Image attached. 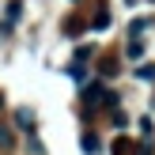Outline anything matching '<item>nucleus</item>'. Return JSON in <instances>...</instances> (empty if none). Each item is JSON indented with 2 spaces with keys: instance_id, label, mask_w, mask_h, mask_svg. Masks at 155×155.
Returning a JSON list of instances; mask_svg holds the SVG:
<instances>
[{
  "instance_id": "1",
  "label": "nucleus",
  "mask_w": 155,
  "mask_h": 155,
  "mask_svg": "<svg viewBox=\"0 0 155 155\" xmlns=\"http://www.w3.org/2000/svg\"><path fill=\"white\" fill-rule=\"evenodd\" d=\"M15 148V136H12V129L8 125H0V151H12Z\"/></svg>"
},
{
  "instance_id": "2",
  "label": "nucleus",
  "mask_w": 155,
  "mask_h": 155,
  "mask_svg": "<svg viewBox=\"0 0 155 155\" xmlns=\"http://www.w3.org/2000/svg\"><path fill=\"white\" fill-rule=\"evenodd\" d=\"M68 76H72L76 83H83V80H87V68H83L80 61H72V64H68Z\"/></svg>"
},
{
  "instance_id": "3",
  "label": "nucleus",
  "mask_w": 155,
  "mask_h": 155,
  "mask_svg": "<svg viewBox=\"0 0 155 155\" xmlns=\"http://www.w3.org/2000/svg\"><path fill=\"white\" fill-rule=\"evenodd\" d=\"M4 12H8V23H19V15H23V0H12Z\"/></svg>"
},
{
  "instance_id": "4",
  "label": "nucleus",
  "mask_w": 155,
  "mask_h": 155,
  "mask_svg": "<svg viewBox=\"0 0 155 155\" xmlns=\"http://www.w3.org/2000/svg\"><path fill=\"white\" fill-rule=\"evenodd\" d=\"M125 53H129V57H144V42H140L136 34H133V42L125 45Z\"/></svg>"
},
{
  "instance_id": "5",
  "label": "nucleus",
  "mask_w": 155,
  "mask_h": 155,
  "mask_svg": "<svg viewBox=\"0 0 155 155\" xmlns=\"http://www.w3.org/2000/svg\"><path fill=\"white\" fill-rule=\"evenodd\" d=\"M91 27H95V30H102V27H110V12H106V8H102V12H98L95 19H91Z\"/></svg>"
},
{
  "instance_id": "6",
  "label": "nucleus",
  "mask_w": 155,
  "mask_h": 155,
  "mask_svg": "<svg viewBox=\"0 0 155 155\" xmlns=\"http://www.w3.org/2000/svg\"><path fill=\"white\" fill-rule=\"evenodd\" d=\"M19 125L27 129V133H34V114H30V110H19Z\"/></svg>"
},
{
  "instance_id": "7",
  "label": "nucleus",
  "mask_w": 155,
  "mask_h": 155,
  "mask_svg": "<svg viewBox=\"0 0 155 155\" xmlns=\"http://www.w3.org/2000/svg\"><path fill=\"white\" fill-rule=\"evenodd\" d=\"M83 151H87V155H95V151H98V136H91V133L83 136Z\"/></svg>"
},
{
  "instance_id": "8",
  "label": "nucleus",
  "mask_w": 155,
  "mask_h": 155,
  "mask_svg": "<svg viewBox=\"0 0 155 155\" xmlns=\"http://www.w3.org/2000/svg\"><path fill=\"white\" fill-rule=\"evenodd\" d=\"M136 76H140V80H155V64H140Z\"/></svg>"
},
{
  "instance_id": "9",
  "label": "nucleus",
  "mask_w": 155,
  "mask_h": 155,
  "mask_svg": "<svg viewBox=\"0 0 155 155\" xmlns=\"http://www.w3.org/2000/svg\"><path fill=\"white\" fill-rule=\"evenodd\" d=\"M0 106H4V95H0Z\"/></svg>"
},
{
  "instance_id": "10",
  "label": "nucleus",
  "mask_w": 155,
  "mask_h": 155,
  "mask_svg": "<svg viewBox=\"0 0 155 155\" xmlns=\"http://www.w3.org/2000/svg\"><path fill=\"white\" fill-rule=\"evenodd\" d=\"M129 4H133V0H129Z\"/></svg>"
},
{
  "instance_id": "11",
  "label": "nucleus",
  "mask_w": 155,
  "mask_h": 155,
  "mask_svg": "<svg viewBox=\"0 0 155 155\" xmlns=\"http://www.w3.org/2000/svg\"><path fill=\"white\" fill-rule=\"evenodd\" d=\"M151 4H155V0H151Z\"/></svg>"
}]
</instances>
